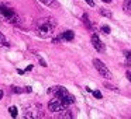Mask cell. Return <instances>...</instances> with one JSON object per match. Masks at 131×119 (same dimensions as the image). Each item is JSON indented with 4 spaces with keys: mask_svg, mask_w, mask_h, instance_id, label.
<instances>
[{
    "mask_svg": "<svg viewBox=\"0 0 131 119\" xmlns=\"http://www.w3.org/2000/svg\"><path fill=\"white\" fill-rule=\"evenodd\" d=\"M66 108L68 107H66L62 101H59L58 98H55V97H52V99L48 104V109H49V112H52V113H59L61 111L66 109Z\"/></svg>",
    "mask_w": 131,
    "mask_h": 119,
    "instance_id": "8992f818",
    "label": "cell"
},
{
    "mask_svg": "<svg viewBox=\"0 0 131 119\" xmlns=\"http://www.w3.org/2000/svg\"><path fill=\"white\" fill-rule=\"evenodd\" d=\"M85 2H86V3H88L90 7H94V2H93V0H85Z\"/></svg>",
    "mask_w": 131,
    "mask_h": 119,
    "instance_id": "d6986e66",
    "label": "cell"
},
{
    "mask_svg": "<svg viewBox=\"0 0 131 119\" xmlns=\"http://www.w3.org/2000/svg\"><path fill=\"white\" fill-rule=\"evenodd\" d=\"M37 59H38V62L41 63V66H42V67H47V63L42 60V57H41V56H37Z\"/></svg>",
    "mask_w": 131,
    "mask_h": 119,
    "instance_id": "ac0fdd59",
    "label": "cell"
},
{
    "mask_svg": "<svg viewBox=\"0 0 131 119\" xmlns=\"http://www.w3.org/2000/svg\"><path fill=\"white\" fill-rule=\"evenodd\" d=\"M125 77H127V79H128V81L131 83V71H127V73H125Z\"/></svg>",
    "mask_w": 131,
    "mask_h": 119,
    "instance_id": "ffe728a7",
    "label": "cell"
},
{
    "mask_svg": "<svg viewBox=\"0 0 131 119\" xmlns=\"http://www.w3.org/2000/svg\"><path fill=\"white\" fill-rule=\"evenodd\" d=\"M92 94H93V97H94V98H97V99H102L103 98V94L102 93H100V91H97V90H92Z\"/></svg>",
    "mask_w": 131,
    "mask_h": 119,
    "instance_id": "2e32d148",
    "label": "cell"
},
{
    "mask_svg": "<svg viewBox=\"0 0 131 119\" xmlns=\"http://www.w3.org/2000/svg\"><path fill=\"white\" fill-rule=\"evenodd\" d=\"M24 116L26 118H42L44 116V109L40 104H28L24 107Z\"/></svg>",
    "mask_w": 131,
    "mask_h": 119,
    "instance_id": "277c9868",
    "label": "cell"
},
{
    "mask_svg": "<svg viewBox=\"0 0 131 119\" xmlns=\"http://www.w3.org/2000/svg\"><path fill=\"white\" fill-rule=\"evenodd\" d=\"M47 94H48V95L55 97V98H58L59 101H62L66 107H69V105H72L75 102V97L72 95V94L69 93L65 87H62V85H55V87L48 88Z\"/></svg>",
    "mask_w": 131,
    "mask_h": 119,
    "instance_id": "7a4b0ae2",
    "label": "cell"
},
{
    "mask_svg": "<svg viewBox=\"0 0 131 119\" xmlns=\"http://www.w3.org/2000/svg\"><path fill=\"white\" fill-rule=\"evenodd\" d=\"M102 32H103V34H106V35H108V34H110V27H108V25H103L102 27Z\"/></svg>",
    "mask_w": 131,
    "mask_h": 119,
    "instance_id": "e0dca14e",
    "label": "cell"
},
{
    "mask_svg": "<svg viewBox=\"0 0 131 119\" xmlns=\"http://www.w3.org/2000/svg\"><path fill=\"white\" fill-rule=\"evenodd\" d=\"M103 2H104V3H111L113 0H103Z\"/></svg>",
    "mask_w": 131,
    "mask_h": 119,
    "instance_id": "603a6c76",
    "label": "cell"
},
{
    "mask_svg": "<svg viewBox=\"0 0 131 119\" xmlns=\"http://www.w3.org/2000/svg\"><path fill=\"white\" fill-rule=\"evenodd\" d=\"M123 53L125 55V59H127V65H131V51H124Z\"/></svg>",
    "mask_w": 131,
    "mask_h": 119,
    "instance_id": "9a60e30c",
    "label": "cell"
},
{
    "mask_svg": "<svg viewBox=\"0 0 131 119\" xmlns=\"http://www.w3.org/2000/svg\"><path fill=\"white\" fill-rule=\"evenodd\" d=\"M99 13H100L102 16H104V17H107V18H111V17H113V14H111V13L108 11L107 9H100Z\"/></svg>",
    "mask_w": 131,
    "mask_h": 119,
    "instance_id": "4fadbf2b",
    "label": "cell"
},
{
    "mask_svg": "<svg viewBox=\"0 0 131 119\" xmlns=\"http://www.w3.org/2000/svg\"><path fill=\"white\" fill-rule=\"evenodd\" d=\"M9 42H7V39L4 38V34H2L0 32V48H9Z\"/></svg>",
    "mask_w": 131,
    "mask_h": 119,
    "instance_id": "30bf717a",
    "label": "cell"
},
{
    "mask_svg": "<svg viewBox=\"0 0 131 119\" xmlns=\"http://www.w3.org/2000/svg\"><path fill=\"white\" fill-rule=\"evenodd\" d=\"M73 38H75V32L73 31H65V32H62V34H61L58 38L52 39V42H61V41L71 42V41H73Z\"/></svg>",
    "mask_w": 131,
    "mask_h": 119,
    "instance_id": "ba28073f",
    "label": "cell"
},
{
    "mask_svg": "<svg viewBox=\"0 0 131 119\" xmlns=\"http://www.w3.org/2000/svg\"><path fill=\"white\" fill-rule=\"evenodd\" d=\"M3 95H4L3 90H0V101H2V98H3Z\"/></svg>",
    "mask_w": 131,
    "mask_h": 119,
    "instance_id": "7402d4cb",
    "label": "cell"
},
{
    "mask_svg": "<svg viewBox=\"0 0 131 119\" xmlns=\"http://www.w3.org/2000/svg\"><path fill=\"white\" fill-rule=\"evenodd\" d=\"M42 4H45V6L48 7H57L58 3H57V0H40Z\"/></svg>",
    "mask_w": 131,
    "mask_h": 119,
    "instance_id": "8fae6325",
    "label": "cell"
},
{
    "mask_svg": "<svg viewBox=\"0 0 131 119\" xmlns=\"http://www.w3.org/2000/svg\"><path fill=\"white\" fill-rule=\"evenodd\" d=\"M82 20H83V23H85V25H86V28H88V29H92V28H93V27H92L90 20H89V17H88V14H83Z\"/></svg>",
    "mask_w": 131,
    "mask_h": 119,
    "instance_id": "7c38bea8",
    "label": "cell"
},
{
    "mask_svg": "<svg viewBox=\"0 0 131 119\" xmlns=\"http://www.w3.org/2000/svg\"><path fill=\"white\" fill-rule=\"evenodd\" d=\"M93 66L102 77H104V79H107V80H111V71L108 70V67L100 59H93Z\"/></svg>",
    "mask_w": 131,
    "mask_h": 119,
    "instance_id": "5b68a950",
    "label": "cell"
},
{
    "mask_svg": "<svg viewBox=\"0 0 131 119\" xmlns=\"http://www.w3.org/2000/svg\"><path fill=\"white\" fill-rule=\"evenodd\" d=\"M90 41H92V45H93V48L96 49L97 52H104L106 51V46H104V43L100 41V38H99V35L97 34H92V37H90Z\"/></svg>",
    "mask_w": 131,
    "mask_h": 119,
    "instance_id": "52a82bcc",
    "label": "cell"
},
{
    "mask_svg": "<svg viewBox=\"0 0 131 119\" xmlns=\"http://www.w3.org/2000/svg\"><path fill=\"white\" fill-rule=\"evenodd\" d=\"M32 67H34L32 65H28V66L26 67V70H24V71H31V70H32Z\"/></svg>",
    "mask_w": 131,
    "mask_h": 119,
    "instance_id": "44dd1931",
    "label": "cell"
},
{
    "mask_svg": "<svg viewBox=\"0 0 131 119\" xmlns=\"http://www.w3.org/2000/svg\"><path fill=\"white\" fill-rule=\"evenodd\" d=\"M57 23L52 17H42L35 23V34L40 38H49L54 34Z\"/></svg>",
    "mask_w": 131,
    "mask_h": 119,
    "instance_id": "6da1fadb",
    "label": "cell"
},
{
    "mask_svg": "<svg viewBox=\"0 0 131 119\" xmlns=\"http://www.w3.org/2000/svg\"><path fill=\"white\" fill-rule=\"evenodd\" d=\"M9 112H10V115H12V118H16V116L18 115V109L16 107H10L9 108Z\"/></svg>",
    "mask_w": 131,
    "mask_h": 119,
    "instance_id": "5bb4252c",
    "label": "cell"
},
{
    "mask_svg": "<svg viewBox=\"0 0 131 119\" xmlns=\"http://www.w3.org/2000/svg\"><path fill=\"white\" fill-rule=\"evenodd\" d=\"M0 20L6 21L9 24L20 23V17H18L17 11L12 7V4L6 3V2H0Z\"/></svg>",
    "mask_w": 131,
    "mask_h": 119,
    "instance_id": "3957f363",
    "label": "cell"
},
{
    "mask_svg": "<svg viewBox=\"0 0 131 119\" xmlns=\"http://www.w3.org/2000/svg\"><path fill=\"white\" fill-rule=\"evenodd\" d=\"M123 10H124L125 14L128 16L131 14V0H124L123 2Z\"/></svg>",
    "mask_w": 131,
    "mask_h": 119,
    "instance_id": "9c48e42d",
    "label": "cell"
}]
</instances>
